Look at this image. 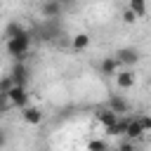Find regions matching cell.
Returning <instances> with one entry per match:
<instances>
[{
    "instance_id": "cell-1",
    "label": "cell",
    "mask_w": 151,
    "mask_h": 151,
    "mask_svg": "<svg viewBox=\"0 0 151 151\" xmlns=\"http://www.w3.org/2000/svg\"><path fill=\"white\" fill-rule=\"evenodd\" d=\"M31 33L24 28V31H19L17 35H12V38H7V52H9V57H14V61H24L26 59V54H28V50H31Z\"/></svg>"
},
{
    "instance_id": "cell-2",
    "label": "cell",
    "mask_w": 151,
    "mask_h": 151,
    "mask_svg": "<svg viewBox=\"0 0 151 151\" xmlns=\"http://www.w3.org/2000/svg\"><path fill=\"white\" fill-rule=\"evenodd\" d=\"M5 97H7V101H9V106L12 109H24L26 104H28V90H26V85H9V90L5 92Z\"/></svg>"
},
{
    "instance_id": "cell-3",
    "label": "cell",
    "mask_w": 151,
    "mask_h": 151,
    "mask_svg": "<svg viewBox=\"0 0 151 151\" xmlns=\"http://www.w3.org/2000/svg\"><path fill=\"white\" fill-rule=\"evenodd\" d=\"M123 134H125L130 142H137V139H142V137L146 134V130L142 127L139 118H130V120H125V130H123Z\"/></svg>"
},
{
    "instance_id": "cell-4",
    "label": "cell",
    "mask_w": 151,
    "mask_h": 151,
    "mask_svg": "<svg viewBox=\"0 0 151 151\" xmlns=\"http://www.w3.org/2000/svg\"><path fill=\"white\" fill-rule=\"evenodd\" d=\"M113 57L120 61V66H134V64H139V52L134 47H120Z\"/></svg>"
},
{
    "instance_id": "cell-5",
    "label": "cell",
    "mask_w": 151,
    "mask_h": 151,
    "mask_svg": "<svg viewBox=\"0 0 151 151\" xmlns=\"http://www.w3.org/2000/svg\"><path fill=\"white\" fill-rule=\"evenodd\" d=\"M61 12H64V5L59 0H42L40 2V14L45 19H59Z\"/></svg>"
},
{
    "instance_id": "cell-6",
    "label": "cell",
    "mask_w": 151,
    "mask_h": 151,
    "mask_svg": "<svg viewBox=\"0 0 151 151\" xmlns=\"http://www.w3.org/2000/svg\"><path fill=\"white\" fill-rule=\"evenodd\" d=\"M113 78H116V85H118V90H132V87H134V83H137V76H134V71H132V68L118 71Z\"/></svg>"
},
{
    "instance_id": "cell-7",
    "label": "cell",
    "mask_w": 151,
    "mask_h": 151,
    "mask_svg": "<svg viewBox=\"0 0 151 151\" xmlns=\"http://www.w3.org/2000/svg\"><path fill=\"white\" fill-rule=\"evenodd\" d=\"M99 71H101V76H106V78H113V76L120 71V61H118L113 54H109V57H104V59L99 61Z\"/></svg>"
},
{
    "instance_id": "cell-8",
    "label": "cell",
    "mask_w": 151,
    "mask_h": 151,
    "mask_svg": "<svg viewBox=\"0 0 151 151\" xmlns=\"http://www.w3.org/2000/svg\"><path fill=\"white\" fill-rule=\"evenodd\" d=\"M9 80H12L14 85H26V83H28V68H26L24 61H17V64L12 66V71H9Z\"/></svg>"
},
{
    "instance_id": "cell-9",
    "label": "cell",
    "mask_w": 151,
    "mask_h": 151,
    "mask_svg": "<svg viewBox=\"0 0 151 151\" xmlns=\"http://www.w3.org/2000/svg\"><path fill=\"white\" fill-rule=\"evenodd\" d=\"M21 118L28 123V125H40L42 123V118H45V113H42V109H38V106H24L21 109Z\"/></svg>"
},
{
    "instance_id": "cell-10",
    "label": "cell",
    "mask_w": 151,
    "mask_h": 151,
    "mask_svg": "<svg viewBox=\"0 0 151 151\" xmlns=\"http://www.w3.org/2000/svg\"><path fill=\"white\" fill-rule=\"evenodd\" d=\"M109 109L120 116V113H127V111H130V104H127V99H125L123 94H111V97H109Z\"/></svg>"
},
{
    "instance_id": "cell-11",
    "label": "cell",
    "mask_w": 151,
    "mask_h": 151,
    "mask_svg": "<svg viewBox=\"0 0 151 151\" xmlns=\"http://www.w3.org/2000/svg\"><path fill=\"white\" fill-rule=\"evenodd\" d=\"M97 120H99L104 127H109V125L118 123V120H120V116H118V113H113L111 109H101V111H97Z\"/></svg>"
},
{
    "instance_id": "cell-12",
    "label": "cell",
    "mask_w": 151,
    "mask_h": 151,
    "mask_svg": "<svg viewBox=\"0 0 151 151\" xmlns=\"http://www.w3.org/2000/svg\"><path fill=\"white\" fill-rule=\"evenodd\" d=\"M71 47H73L76 52L87 50V47H90V35H87V33H76L73 40H71Z\"/></svg>"
},
{
    "instance_id": "cell-13",
    "label": "cell",
    "mask_w": 151,
    "mask_h": 151,
    "mask_svg": "<svg viewBox=\"0 0 151 151\" xmlns=\"http://www.w3.org/2000/svg\"><path fill=\"white\" fill-rule=\"evenodd\" d=\"M127 9L134 12V17L139 19V17L146 14V0H130V2H127Z\"/></svg>"
},
{
    "instance_id": "cell-14",
    "label": "cell",
    "mask_w": 151,
    "mask_h": 151,
    "mask_svg": "<svg viewBox=\"0 0 151 151\" xmlns=\"http://www.w3.org/2000/svg\"><path fill=\"white\" fill-rule=\"evenodd\" d=\"M104 130H106L109 137H120L123 130H125V120H118V123H113V125H109V127H104Z\"/></svg>"
},
{
    "instance_id": "cell-15",
    "label": "cell",
    "mask_w": 151,
    "mask_h": 151,
    "mask_svg": "<svg viewBox=\"0 0 151 151\" xmlns=\"http://www.w3.org/2000/svg\"><path fill=\"white\" fill-rule=\"evenodd\" d=\"M87 151H109V144L104 139H90L87 142Z\"/></svg>"
},
{
    "instance_id": "cell-16",
    "label": "cell",
    "mask_w": 151,
    "mask_h": 151,
    "mask_svg": "<svg viewBox=\"0 0 151 151\" xmlns=\"http://www.w3.org/2000/svg\"><path fill=\"white\" fill-rule=\"evenodd\" d=\"M19 31H24V26H21L19 21H9V24H7V28H5V38H12V35H17Z\"/></svg>"
},
{
    "instance_id": "cell-17",
    "label": "cell",
    "mask_w": 151,
    "mask_h": 151,
    "mask_svg": "<svg viewBox=\"0 0 151 151\" xmlns=\"http://www.w3.org/2000/svg\"><path fill=\"white\" fill-rule=\"evenodd\" d=\"M123 21H125V24H134V21H137V17H134V12H130V9H125V12H123Z\"/></svg>"
},
{
    "instance_id": "cell-18",
    "label": "cell",
    "mask_w": 151,
    "mask_h": 151,
    "mask_svg": "<svg viewBox=\"0 0 151 151\" xmlns=\"http://www.w3.org/2000/svg\"><path fill=\"white\" fill-rule=\"evenodd\" d=\"M139 123H142V127H144L146 132L151 130V118H149V116H139Z\"/></svg>"
},
{
    "instance_id": "cell-19",
    "label": "cell",
    "mask_w": 151,
    "mask_h": 151,
    "mask_svg": "<svg viewBox=\"0 0 151 151\" xmlns=\"http://www.w3.org/2000/svg\"><path fill=\"white\" fill-rule=\"evenodd\" d=\"M5 142H7V137H5V130H2V127H0V149H2V146H5Z\"/></svg>"
}]
</instances>
